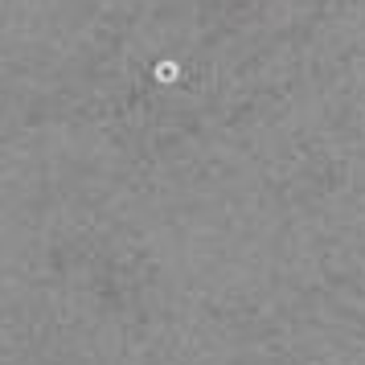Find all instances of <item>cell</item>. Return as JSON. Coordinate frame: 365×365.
I'll return each instance as SVG.
<instances>
[{
	"mask_svg": "<svg viewBox=\"0 0 365 365\" xmlns=\"http://www.w3.org/2000/svg\"><path fill=\"white\" fill-rule=\"evenodd\" d=\"M156 78H165V83H173V78H177V66H173V62H168V66H156Z\"/></svg>",
	"mask_w": 365,
	"mask_h": 365,
	"instance_id": "obj_1",
	"label": "cell"
}]
</instances>
